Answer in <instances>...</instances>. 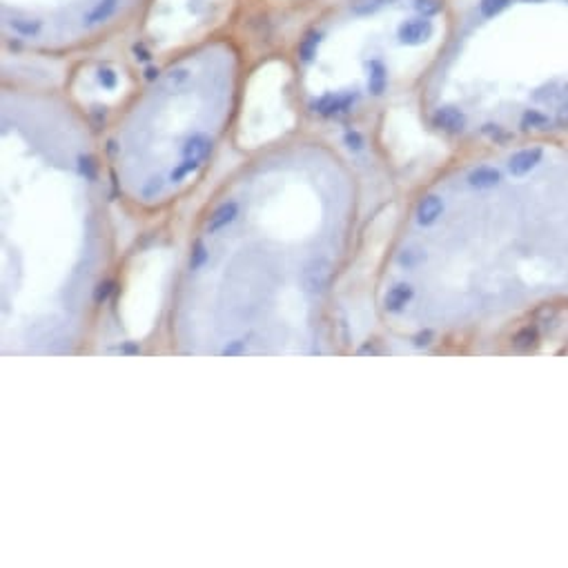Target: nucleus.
Listing matches in <instances>:
<instances>
[{
	"mask_svg": "<svg viewBox=\"0 0 568 568\" xmlns=\"http://www.w3.org/2000/svg\"><path fill=\"white\" fill-rule=\"evenodd\" d=\"M136 0H3L5 25L20 38H40L42 20H76L85 32L123 20Z\"/></svg>",
	"mask_w": 568,
	"mask_h": 568,
	"instance_id": "obj_1",
	"label": "nucleus"
},
{
	"mask_svg": "<svg viewBox=\"0 0 568 568\" xmlns=\"http://www.w3.org/2000/svg\"><path fill=\"white\" fill-rule=\"evenodd\" d=\"M330 283V263L325 259H315L310 261L303 270V286L308 292L319 294L328 288Z\"/></svg>",
	"mask_w": 568,
	"mask_h": 568,
	"instance_id": "obj_2",
	"label": "nucleus"
},
{
	"mask_svg": "<svg viewBox=\"0 0 568 568\" xmlns=\"http://www.w3.org/2000/svg\"><path fill=\"white\" fill-rule=\"evenodd\" d=\"M542 156H544L542 147H526V150L515 152L513 156H510V161H508L510 174H513V176L528 174L531 169H535L539 163H542Z\"/></svg>",
	"mask_w": 568,
	"mask_h": 568,
	"instance_id": "obj_3",
	"label": "nucleus"
},
{
	"mask_svg": "<svg viewBox=\"0 0 568 568\" xmlns=\"http://www.w3.org/2000/svg\"><path fill=\"white\" fill-rule=\"evenodd\" d=\"M433 123L448 134H459L466 127V116L457 107H439L433 116Z\"/></svg>",
	"mask_w": 568,
	"mask_h": 568,
	"instance_id": "obj_4",
	"label": "nucleus"
},
{
	"mask_svg": "<svg viewBox=\"0 0 568 568\" xmlns=\"http://www.w3.org/2000/svg\"><path fill=\"white\" fill-rule=\"evenodd\" d=\"M500 181H502V172L490 165H481L468 174V186L477 190H490L495 186H500Z\"/></svg>",
	"mask_w": 568,
	"mask_h": 568,
	"instance_id": "obj_5",
	"label": "nucleus"
},
{
	"mask_svg": "<svg viewBox=\"0 0 568 568\" xmlns=\"http://www.w3.org/2000/svg\"><path fill=\"white\" fill-rule=\"evenodd\" d=\"M442 212H444L442 198L435 196V194L423 196L417 205V223L419 225H433L439 217H442Z\"/></svg>",
	"mask_w": 568,
	"mask_h": 568,
	"instance_id": "obj_6",
	"label": "nucleus"
},
{
	"mask_svg": "<svg viewBox=\"0 0 568 568\" xmlns=\"http://www.w3.org/2000/svg\"><path fill=\"white\" fill-rule=\"evenodd\" d=\"M236 217H238V205H236L234 201H227V203L219 205V207L214 210V214H212L210 221H207V232H210V234L221 232L223 227L230 225Z\"/></svg>",
	"mask_w": 568,
	"mask_h": 568,
	"instance_id": "obj_7",
	"label": "nucleus"
},
{
	"mask_svg": "<svg viewBox=\"0 0 568 568\" xmlns=\"http://www.w3.org/2000/svg\"><path fill=\"white\" fill-rule=\"evenodd\" d=\"M413 296H415V290L410 283H397L394 288L388 290L386 294V310L388 312H401L410 301H413Z\"/></svg>",
	"mask_w": 568,
	"mask_h": 568,
	"instance_id": "obj_8",
	"label": "nucleus"
},
{
	"mask_svg": "<svg viewBox=\"0 0 568 568\" xmlns=\"http://www.w3.org/2000/svg\"><path fill=\"white\" fill-rule=\"evenodd\" d=\"M537 341H539V332H537L535 325H524L521 330L515 332V337H513L510 344H513V348L519 350V352H528V350H533L537 346Z\"/></svg>",
	"mask_w": 568,
	"mask_h": 568,
	"instance_id": "obj_9",
	"label": "nucleus"
},
{
	"mask_svg": "<svg viewBox=\"0 0 568 568\" xmlns=\"http://www.w3.org/2000/svg\"><path fill=\"white\" fill-rule=\"evenodd\" d=\"M546 125H548V121H546V116H542V114L539 111H526L524 114V119H521V127L524 130H546Z\"/></svg>",
	"mask_w": 568,
	"mask_h": 568,
	"instance_id": "obj_10",
	"label": "nucleus"
},
{
	"mask_svg": "<svg viewBox=\"0 0 568 568\" xmlns=\"http://www.w3.org/2000/svg\"><path fill=\"white\" fill-rule=\"evenodd\" d=\"M508 5H510V0H481L479 9H481V13H484V16L490 18V16H497L500 11H504Z\"/></svg>",
	"mask_w": 568,
	"mask_h": 568,
	"instance_id": "obj_11",
	"label": "nucleus"
},
{
	"mask_svg": "<svg viewBox=\"0 0 568 568\" xmlns=\"http://www.w3.org/2000/svg\"><path fill=\"white\" fill-rule=\"evenodd\" d=\"M114 292V281H103V283H98L96 290H94V303L96 306H103L109 296Z\"/></svg>",
	"mask_w": 568,
	"mask_h": 568,
	"instance_id": "obj_12",
	"label": "nucleus"
},
{
	"mask_svg": "<svg viewBox=\"0 0 568 568\" xmlns=\"http://www.w3.org/2000/svg\"><path fill=\"white\" fill-rule=\"evenodd\" d=\"M78 172L87 181L96 179V163L92 156H78Z\"/></svg>",
	"mask_w": 568,
	"mask_h": 568,
	"instance_id": "obj_13",
	"label": "nucleus"
},
{
	"mask_svg": "<svg viewBox=\"0 0 568 568\" xmlns=\"http://www.w3.org/2000/svg\"><path fill=\"white\" fill-rule=\"evenodd\" d=\"M205 259H207V250H205V246L201 243V241H198V243L194 246L192 257H190V267L192 270H198V267L205 263Z\"/></svg>",
	"mask_w": 568,
	"mask_h": 568,
	"instance_id": "obj_14",
	"label": "nucleus"
},
{
	"mask_svg": "<svg viewBox=\"0 0 568 568\" xmlns=\"http://www.w3.org/2000/svg\"><path fill=\"white\" fill-rule=\"evenodd\" d=\"M98 80H101V85H105V87H114L116 85V76H114V72H109V69H101L98 72Z\"/></svg>",
	"mask_w": 568,
	"mask_h": 568,
	"instance_id": "obj_15",
	"label": "nucleus"
},
{
	"mask_svg": "<svg viewBox=\"0 0 568 568\" xmlns=\"http://www.w3.org/2000/svg\"><path fill=\"white\" fill-rule=\"evenodd\" d=\"M243 350H246V344H243V341H232L230 346H225V348H223V354H225V357H232V354H241Z\"/></svg>",
	"mask_w": 568,
	"mask_h": 568,
	"instance_id": "obj_16",
	"label": "nucleus"
},
{
	"mask_svg": "<svg viewBox=\"0 0 568 568\" xmlns=\"http://www.w3.org/2000/svg\"><path fill=\"white\" fill-rule=\"evenodd\" d=\"M430 341H433V332H430V330H423V332L415 334L413 344H415L417 348H423V346H430Z\"/></svg>",
	"mask_w": 568,
	"mask_h": 568,
	"instance_id": "obj_17",
	"label": "nucleus"
},
{
	"mask_svg": "<svg viewBox=\"0 0 568 568\" xmlns=\"http://www.w3.org/2000/svg\"><path fill=\"white\" fill-rule=\"evenodd\" d=\"M346 143H348V147H352V150H361L363 140H361V136H359L357 132H348V134H346Z\"/></svg>",
	"mask_w": 568,
	"mask_h": 568,
	"instance_id": "obj_18",
	"label": "nucleus"
},
{
	"mask_svg": "<svg viewBox=\"0 0 568 568\" xmlns=\"http://www.w3.org/2000/svg\"><path fill=\"white\" fill-rule=\"evenodd\" d=\"M119 352H130V354H138V352H140V348H138V346H134V344H125L123 348H119Z\"/></svg>",
	"mask_w": 568,
	"mask_h": 568,
	"instance_id": "obj_19",
	"label": "nucleus"
},
{
	"mask_svg": "<svg viewBox=\"0 0 568 568\" xmlns=\"http://www.w3.org/2000/svg\"><path fill=\"white\" fill-rule=\"evenodd\" d=\"M560 123H562L564 127H568V105H564V109L560 111Z\"/></svg>",
	"mask_w": 568,
	"mask_h": 568,
	"instance_id": "obj_20",
	"label": "nucleus"
},
{
	"mask_svg": "<svg viewBox=\"0 0 568 568\" xmlns=\"http://www.w3.org/2000/svg\"><path fill=\"white\" fill-rule=\"evenodd\" d=\"M359 354H377V348H373L370 344H368V346H363V348L359 350Z\"/></svg>",
	"mask_w": 568,
	"mask_h": 568,
	"instance_id": "obj_21",
	"label": "nucleus"
},
{
	"mask_svg": "<svg viewBox=\"0 0 568 568\" xmlns=\"http://www.w3.org/2000/svg\"><path fill=\"white\" fill-rule=\"evenodd\" d=\"M524 3H542V0H524Z\"/></svg>",
	"mask_w": 568,
	"mask_h": 568,
	"instance_id": "obj_22",
	"label": "nucleus"
}]
</instances>
